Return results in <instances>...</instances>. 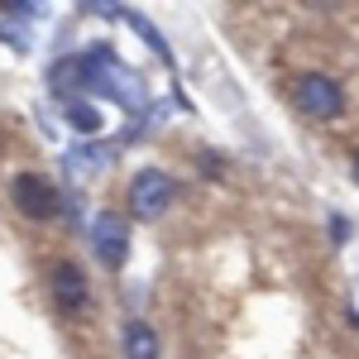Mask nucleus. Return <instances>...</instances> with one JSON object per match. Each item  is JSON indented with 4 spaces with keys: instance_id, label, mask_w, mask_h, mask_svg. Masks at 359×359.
Returning a JSON list of instances; mask_svg holds the SVG:
<instances>
[{
    "instance_id": "1",
    "label": "nucleus",
    "mask_w": 359,
    "mask_h": 359,
    "mask_svg": "<svg viewBox=\"0 0 359 359\" xmlns=\"http://www.w3.org/2000/svg\"><path fill=\"white\" fill-rule=\"evenodd\" d=\"M292 106L306 120H340L345 115V86L326 77V72H302L292 82Z\"/></svg>"
},
{
    "instance_id": "2",
    "label": "nucleus",
    "mask_w": 359,
    "mask_h": 359,
    "mask_svg": "<svg viewBox=\"0 0 359 359\" xmlns=\"http://www.w3.org/2000/svg\"><path fill=\"white\" fill-rule=\"evenodd\" d=\"M10 201H15V211L29 216V221H53L57 211H62V196H57V187L43 172H15Z\"/></svg>"
},
{
    "instance_id": "3",
    "label": "nucleus",
    "mask_w": 359,
    "mask_h": 359,
    "mask_svg": "<svg viewBox=\"0 0 359 359\" xmlns=\"http://www.w3.org/2000/svg\"><path fill=\"white\" fill-rule=\"evenodd\" d=\"M172 196H177V187L163 168H139L135 182H130V211L139 221H158V216H168Z\"/></svg>"
},
{
    "instance_id": "4",
    "label": "nucleus",
    "mask_w": 359,
    "mask_h": 359,
    "mask_svg": "<svg viewBox=\"0 0 359 359\" xmlns=\"http://www.w3.org/2000/svg\"><path fill=\"white\" fill-rule=\"evenodd\" d=\"M48 292H53V306L62 311V316L91 311V283H86V273L72 264V259H57L53 269H48Z\"/></svg>"
},
{
    "instance_id": "5",
    "label": "nucleus",
    "mask_w": 359,
    "mask_h": 359,
    "mask_svg": "<svg viewBox=\"0 0 359 359\" xmlns=\"http://www.w3.org/2000/svg\"><path fill=\"white\" fill-rule=\"evenodd\" d=\"M91 249H96V259L120 273L125 269V259H130V221L120 216V211H101L96 221H91Z\"/></svg>"
},
{
    "instance_id": "6",
    "label": "nucleus",
    "mask_w": 359,
    "mask_h": 359,
    "mask_svg": "<svg viewBox=\"0 0 359 359\" xmlns=\"http://www.w3.org/2000/svg\"><path fill=\"white\" fill-rule=\"evenodd\" d=\"M120 350H125V359H158L163 355V340H158V331L149 321H125Z\"/></svg>"
},
{
    "instance_id": "7",
    "label": "nucleus",
    "mask_w": 359,
    "mask_h": 359,
    "mask_svg": "<svg viewBox=\"0 0 359 359\" xmlns=\"http://www.w3.org/2000/svg\"><path fill=\"white\" fill-rule=\"evenodd\" d=\"M111 168H115V149H106V144H82V149L67 154V172L72 177H101Z\"/></svg>"
},
{
    "instance_id": "8",
    "label": "nucleus",
    "mask_w": 359,
    "mask_h": 359,
    "mask_svg": "<svg viewBox=\"0 0 359 359\" xmlns=\"http://www.w3.org/2000/svg\"><path fill=\"white\" fill-rule=\"evenodd\" d=\"M67 125H72V130H82V135H101V125H106V120H101V111H96V106H91V101H67Z\"/></svg>"
},
{
    "instance_id": "9",
    "label": "nucleus",
    "mask_w": 359,
    "mask_h": 359,
    "mask_svg": "<svg viewBox=\"0 0 359 359\" xmlns=\"http://www.w3.org/2000/svg\"><path fill=\"white\" fill-rule=\"evenodd\" d=\"M355 182H359V154H355Z\"/></svg>"
},
{
    "instance_id": "10",
    "label": "nucleus",
    "mask_w": 359,
    "mask_h": 359,
    "mask_svg": "<svg viewBox=\"0 0 359 359\" xmlns=\"http://www.w3.org/2000/svg\"><path fill=\"white\" fill-rule=\"evenodd\" d=\"M350 321H355V326H359V311H350Z\"/></svg>"
}]
</instances>
